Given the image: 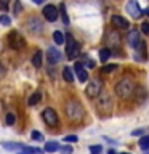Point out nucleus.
<instances>
[{"instance_id":"nucleus-1","label":"nucleus","mask_w":149,"mask_h":154,"mask_svg":"<svg viewBox=\"0 0 149 154\" xmlns=\"http://www.w3.org/2000/svg\"><path fill=\"white\" fill-rule=\"evenodd\" d=\"M64 112L67 116V119L71 122H80L85 116V111H84V106L80 104V101L77 100H69L64 106Z\"/></svg>"},{"instance_id":"nucleus-2","label":"nucleus","mask_w":149,"mask_h":154,"mask_svg":"<svg viewBox=\"0 0 149 154\" xmlns=\"http://www.w3.org/2000/svg\"><path fill=\"white\" fill-rule=\"evenodd\" d=\"M114 90H115V95H117L119 98L127 100V98H130V96L133 95L135 84H133L132 79H128V77H122V79L115 84V88Z\"/></svg>"},{"instance_id":"nucleus-3","label":"nucleus","mask_w":149,"mask_h":154,"mask_svg":"<svg viewBox=\"0 0 149 154\" xmlns=\"http://www.w3.org/2000/svg\"><path fill=\"white\" fill-rule=\"evenodd\" d=\"M8 45L13 50H23L26 47V38H24L18 31H11L8 34Z\"/></svg>"},{"instance_id":"nucleus-4","label":"nucleus","mask_w":149,"mask_h":154,"mask_svg":"<svg viewBox=\"0 0 149 154\" xmlns=\"http://www.w3.org/2000/svg\"><path fill=\"white\" fill-rule=\"evenodd\" d=\"M42 119L48 127H58L59 124V119H58V114L53 108H45L42 111Z\"/></svg>"},{"instance_id":"nucleus-5","label":"nucleus","mask_w":149,"mask_h":154,"mask_svg":"<svg viewBox=\"0 0 149 154\" xmlns=\"http://www.w3.org/2000/svg\"><path fill=\"white\" fill-rule=\"evenodd\" d=\"M101 91H103V82L95 79V80H90V84L87 85L85 88V93L88 98H96V96L101 95Z\"/></svg>"},{"instance_id":"nucleus-6","label":"nucleus","mask_w":149,"mask_h":154,"mask_svg":"<svg viewBox=\"0 0 149 154\" xmlns=\"http://www.w3.org/2000/svg\"><path fill=\"white\" fill-rule=\"evenodd\" d=\"M66 55L69 60H74L75 55L79 53V45H77V42L74 40V37L71 35V34H66Z\"/></svg>"},{"instance_id":"nucleus-7","label":"nucleus","mask_w":149,"mask_h":154,"mask_svg":"<svg viewBox=\"0 0 149 154\" xmlns=\"http://www.w3.org/2000/svg\"><path fill=\"white\" fill-rule=\"evenodd\" d=\"M125 10H127V13L133 19H138V18L143 16V10L139 8V5H138L136 0H128L127 5H125Z\"/></svg>"},{"instance_id":"nucleus-8","label":"nucleus","mask_w":149,"mask_h":154,"mask_svg":"<svg viewBox=\"0 0 149 154\" xmlns=\"http://www.w3.org/2000/svg\"><path fill=\"white\" fill-rule=\"evenodd\" d=\"M42 14H43V18H45L47 21L55 23L58 19L59 11H58V8L55 7V5H47V7H43V10H42Z\"/></svg>"},{"instance_id":"nucleus-9","label":"nucleus","mask_w":149,"mask_h":154,"mask_svg":"<svg viewBox=\"0 0 149 154\" xmlns=\"http://www.w3.org/2000/svg\"><path fill=\"white\" fill-rule=\"evenodd\" d=\"M26 27H27V31L29 32H32V34H38V32H42L43 31V24L42 21L38 18H29L27 21H26Z\"/></svg>"},{"instance_id":"nucleus-10","label":"nucleus","mask_w":149,"mask_h":154,"mask_svg":"<svg viewBox=\"0 0 149 154\" xmlns=\"http://www.w3.org/2000/svg\"><path fill=\"white\" fill-rule=\"evenodd\" d=\"M47 60H48V63L53 66V64H56V63H59V61L62 60V55H61V51L58 50V48L50 47V48L47 50Z\"/></svg>"},{"instance_id":"nucleus-11","label":"nucleus","mask_w":149,"mask_h":154,"mask_svg":"<svg viewBox=\"0 0 149 154\" xmlns=\"http://www.w3.org/2000/svg\"><path fill=\"white\" fill-rule=\"evenodd\" d=\"M106 43L111 47H115V45H119L120 43V35H119V32L115 31V29H109V31H106Z\"/></svg>"},{"instance_id":"nucleus-12","label":"nucleus","mask_w":149,"mask_h":154,"mask_svg":"<svg viewBox=\"0 0 149 154\" xmlns=\"http://www.w3.org/2000/svg\"><path fill=\"white\" fill-rule=\"evenodd\" d=\"M74 71H75V74H77V79H79V82H87L88 80V72H87L84 69V63H80V61H75V64H74Z\"/></svg>"},{"instance_id":"nucleus-13","label":"nucleus","mask_w":149,"mask_h":154,"mask_svg":"<svg viewBox=\"0 0 149 154\" xmlns=\"http://www.w3.org/2000/svg\"><path fill=\"white\" fill-rule=\"evenodd\" d=\"M104 108H108V112L111 114V111H112V101H111V98L108 95H103L99 98V103H98V109H99V112H103L104 114Z\"/></svg>"},{"instance_id":"nucleus-14","label":"nucleus","mask_w":149,"mask_h":154,"mask_svg":"<svg viewBox=\"0 0 149 154\" xmlns=\"http://www.w3.org/2000/svg\"><path fill=\"white\" fill-rule=\"evenodd\" d=\"M111 23H112V26L117 27V29H128L130 27V23L125 18L119 16V14H114V16L111 18Z\"/></svg>"},{"instance_id":"nucleus-15","label":"nucleus","mask_w":149,"mask_h":154,"mask_svg":"<svg viewBox=\"0 0 149 154\" xmlns=\"http://www.w3.org/2000/svg\"><path fill=\"white\" fill-rule=\"evenodd\" d=\"M127 42H128V45L132 48H138L139 42H141V38H139V32L135 31V29H132V31L128 32V35H127Z\"/></svg>"},{"instance_id":"nucleus-16","label":"nucleus","mask_w":149,"mask_h":154,"mask_svg":"<svg viewBox=\"0 0 149 154\" xmlns=\"http://www.w3.org/2000/svg\"><path fill=\"white\" fill-rule=\"evenodd\" d=\"M42 152L43 151L40 148H32V146H26V144H24V148L19 149L16 154H42Z\"/></svg>"},{"instance_id":"nucleus-17","label":"nucleus","mask_w":149,"mask_h":154,"mask_svg":"<svg viewBox=\"0 0 149 154\" xmlns=\"http://www.w3.org/2000/svg\"><path fill=\"white\" fill-rule=\"evenodd\" d=\"M43 151H45V152H56V151H59V143H58V141H47Z\"/></svg>"},{"instance_id":"nucleus-18","label":"nucleus","mask_w":149,"mask_h":154,"mask_svg":"<svg viewBox=\"0 0 149 154\" xmlns=\"http://www.w3.org/2000/svg\"><path fill=\"white\" fill-rule=\"evenodd\" d=\"M2 146L5 148V149H8V151H19V149H23L24 148V144H21V143H10V141H5V143H2Z\"/></svg>"},{"instance_id":"nucleus-19","label":"nucleus","mask_w":149,"mask_h":154,"mask_svg":"<svg viewBox=\"0 0 149 154\" xmlns=\"http://www.w3.org/2000/svg\"><path fill=\"white\" fill-rule=\"evenodd\" d=\"M40 100H42V93H40V91H35V93H32L31 96H29L27 104H29V106H35Z\"/></svg>"},{"instance_id":"nucleus-20","label":"nucleus","mask_w":149,"mask_h":154,"mask_svg":"<svg viewBox=\"0 0 149 154\" xmlns=\"http://www.w3.org/2000/svg\"><path fill=\"white\" fill-rule=\"evenodd\" d=\"M42 60H43L42 51L37 50L35 53H34V56H32V64L35 66V67H40V66H42Z\"/></svg>"},{"instance_id":"nucleus-21","label":"nucleus","mask_w":149,"mask_h":154,"mask_svg":"<svg viewBox=\"0 0 149 154\" xmlns=\"http://www.w3.org/2000/svg\"><path fill=\"white\" fill-rule=\"evenodd\" d=\"M138 146L143 149V151H149V135H144V137L139 138Z\"/></svg>"},{"instance_id":"nucleus-22","label":"nucleus","mask_w":149,"mask_h":154,"mask_svg":"<svg viewBox=\"0 0 149 154\" xmlns=\"http://www.w3.org/2000/svg\"><path fill=\"white\" fill-rule=\"evenodd\" d=\"M53 40H55L56 45H62L64 43V34L61 31H55L53 32Z\"/></svg>"},{"instance_id":"nucleus-23","label":"nucleus","mask_w":149,"mask_h":154,"mask_svg":"<svg viewBox=\"0 0 149 154\" xmlns=\"http://www.w3.org/2000/svg\"><path fill=\"white\" fill-rule=\"evenodd\" d=\"M62 79H64L66 82H74V74H72V71L69 69V67H64L62 69Z\"/></svg>"},{"instance_id":"nucleus-24","label":"nucleus","mask_w":149,"mask_h":154,"mask_svg":"<svg viewBox=\"0 0 149 154\" xmlns=\"http://www.w3.org/2000/svg\"><path fill=\"white\" fill-rule=\"evenodd\" d=\"M109 56H111V50H109L108 47H104V48H101V50H99V60L103 61V63L108 61Z\"/></svg>"},{"instance_id":"nucleus-25","label":"nucleus","mask_w":149,"mask_h":154,"mask_svg":"<svg viewBox=\"0 0 149 154\" xmlns=\"http://www.w3.org/2000/svg\"><path fill=\"white\" fill-rule=\"evenodd\" d=\"M58 11H59V14H61V18H62V23L66 24H69V16H67V13H66V7H64V3L62 5H59V10H58Z\"/></svg>"},{"instance_id":"nucleus-26","label":"nucleus","mask_w":149,"mask_h":154,"mask_svg":"<svg viewBox=\"0 0 149 154\" xmlns=\"http://www.w3.org/2000/svg\"><path fill=\"white\" fill-rule=\"evenodd\" d=\"M5 122H7V125H14V122H16V116H14L13 112H8L7 116H5Z\"/></svg>"},{"instance_id":"nucleus-27","label":"nucleus","mask_w":149,"mask_h":154,"mask_svg":"<svg viewBox=\"0 0 149 154\" xmlns=\"http://www.w3.org/2000/svg\"><path fill=\"white\" fill-rule=\"evenodd\" d=\"M117 69V64H106L103 69H101V74H109V72H112Z\"/></svg>"},{"instance_id":"nucleus-28","label":"nucleus","mask_w":149,"mask_h":154,"mask_svg":"<svg viewBox=\"0 0 149 154\" xmlns=\"http://www.w3.org/2000/svg\"><path fill=\"white\" fill-rule=\"evenodd\" d=\"M103 152V146L101 144H93L90 146V154H101Z\"/></svg>"},{"instance_id":"nucleus-29","label":"nucleus","mask_w":149,"mask_h":154,"mask_svg":"<svg viewBox=\"0 0 149 154\" xmlns=\"http://www.w3.org/2000/svg\"><path fill=\"white\" fill-rule=\"evenodd\" d=\"M31 138L34 140V141H43V135L40 132H37V130H34V132L31 133Z\"/></svg>"},{"instance_id":"nucleus-30","label":"nucleus","mask_w":149,"mask_h":154,"mask_svg":"<svg viewBox=\"0 0 149 154\" xmlns=\"http://www.w3.org/2000/svg\"><path fill=\"white\" fill-rule=\"evenodd\" d=\"M0 24H2V26H10V24H11V19H10L7 14H0Z\"/></svg>"},{"instance_id":"nucleus-31","label":"nucleus","mask_w":149,"mask_h":154,"mask_svg":"<svg viewBox=\"0 0 149 154\" xmlns=\"http://www.w3.org/2000/svg\"><path fill=\"white\" fill-rule=\"evenodd\" d=\"M21 10H23V7H21V0H14L13 13H14V14H19V13H21Z\"/></svg>"},{"instance_id":"nucleus-32","label":"nucleus","mask_w":149,"mask_h":154,"mask_svg":"<svg viewBox=\"0 0 149 154\" xmlns=\"http://www.w3.org/2000/svg\"><path fill=\"white\" fill-rule=\"evenodd\" d=\"M59 151H61V154H72V151H74V149H72L71 144H64L62 148H59Z\"/></svg>"},{"instance_id":"nucleus-33","label":"nucleus","mask_w":149,"mask_h":154,"mask_svg":"<svg viewBox=\"0 0 149 154\" xmlns=\"http://www.w3.org/2000/svg\"><path fill=\"white\" fill-rule=\"evenodd\" d=\"M64 141H67V143H75V141H79V138H77V135H67V137H64Z\"/></svg>"},{"instance_id":"nucleus-34","label":"nucleus","mask_w":149,"mask_h":154,"mask_svg":"<svg viewBox=\"0 0 149 154\" xmlns=\"http://www.w3.org/2000/svg\"><path fill=\"white\" fill-rule=\"evenodd\" d=\"M141 31H143V34H146V35H149V23H141Z\"/></svg>"},{"instance_id":"nucleus-35","label":"nucleus","mask_w":149,"mask_h":154,"mask_svg":"<svg viewBox=\"0 0 149 154\" xmlns=\"http://www.w3.org/2000/svg\"><path fill=\"white\" fill-rule=\"evenodd\" d=\"M8 3H10V0H0V10L7 11V10H8Z\"/></svg>"},{"instance_id":"nucleus-36","label":"nucleus","mask_w":149,"mask_h":154,"mask_svg":"<svg viewBox=\"0 0 149 154\" xmlns=\"http://www.w3.org/2000/svg\"><path fill=\"white\" fill-rule=\"evenodd\" d=\"M144 130H146V128H138V130H133L132 135H133V137H143Z\"/></svg>"},{"instance_id":"nucleus-37","label":"nucleus","mask_w":149,"mask_h":154,"mask_svg":"<svg viewBox=\"0 0 149 154\" xmlns=\"http://www.w3.org/2000/svg\"><path fill=\"white\" fill-rule=\"evenodd\" d=\"M87 67H90V69H93L95 67V61L93 60H87V64H85Z\"/></svg>"},{"instance_id":"nucleus-38","label":"nucleus","mask_w":149,"mask_h":154,"mask_svg":"<svg viewBox=\"0 0 149 154\" xmlns=\"http://www.w3.org/2000/svg\"><path fill=\"white\" fill-rule=\"evenodd\" d=\"M32 2L35 3V5H42L43 2H45V0H32Z\"/></svg>"},{"instance_id":"nucleus-39","label":"nucleus","mask_w":149,"mask_h":154,"mask_svg":"<svg viewBox=\"0 0 149 154\" xmlns=\"http://www.w3.org/2000/svg\"><path fill=\"white\" fill-rule=\"evenodd\" d=\"M108 154H117V152H115L114 149H111V151H108Z\"/></svg>"},{"instance_id":"nucleus-40","label":"nucleus","mask_w":149,"mask_h":154,"mask_svg":"<svg viewBox=\"0 0 149 154\" xmlns=\"http://www.w3.org/2000/svg\"><path fill=\"white\" fill-rule=\"evenodd\" d=\"M144 13H146L147 16H149V8H146V10H144Z\"/></svg>"},{"instance_id":"nucleus-41","label":"nucleus","mask_w":149,"mask_h":154,"mask_svg":"<svg viewBox=\"0 0 149 154\" xmlns=\"http://www.w3.org/2000/svg\"><path fill=\"white\" fill-rule=\"evenodd\" d=\"M122 154H128V152H122Z\"/></svg>"},{"instance_id":"nucleus-42","label":"nucleus","mask_w":149,"mask_h":154,"mask_svg":"<svg viewBox=\"0 0 149 154\" xmlns=\"http://www.w3.org/2000/svg\"><path fill=\"white\" fill-rule=\"evenodd\" d=\"M146 154H149V152H146Z\"/></svg>"}]
</instances>
